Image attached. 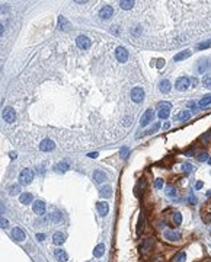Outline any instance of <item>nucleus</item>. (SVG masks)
Masks as SVG:
<instances>
[{"label": "nucleus", "instance_id": "f257e3e1", "mask_svg": "<svg viewBox=\"0 0 211 262\" xmlns=\"http://www.w3.org/2000/svg\"><path fill=\"white\" fill-rule=\"evenodd\" d=\"M170 108H172V105L169 104V102H160L157 105V115L160 120H166L167 117H169V114H170Z\"/></svg>", "mask_w": 211, "mask_h": 262}, {"label": "nucleus", "instance_id": "f03ea898", "mask_svg": "<svg viewBox=\"0 0 211 262\" xmlns=\"http://www.w3.org/2000/svg\"><path fill=\"white\" fill-rule=\"evenodd\" d=\"M144 96H146V93H144V89L140 86H136L133 87V90H131V99H133V102H136V104H140L144 101Z\"/></svg>", "mask_w": 211, "mask_h": 262}, {"label": "nucleus", "instance_id": "7ed1b4c3", "mask_svg": "<svg viewBox=\"0 0 211 262\" xmlns=\"http://www.w3.org/2000/svg\"><path fill=\"white\" fill-rule=\"evenodd\" d=\"M189 86H191V80H189V77L182 76V77L176 79L175 87L179 90V92H185V90H188V87H189Z\"/></svg>", "mask_w": 211, "mask_h": 262}, {"label": "nucleus", "instance_id": "20e7f679", "mask_svg": "<svg viewBox=\"0 0 211 262\" xmlns=\"http://www.w3.org/2000/svg\"><path fill=\"white\" fill-rule=\"evenodd\" d=\"M32 179H34V172H32L31 169H23V171L20 172V175H19V181H20V184H23V185L31 184Z\"/></svg>", "mask_w": 211, "mask_h": 262}, {"label": "nucleus", "instance_id": "39448f33", "mask_svg": "<svg viewBox=\"0 0 211 262\" xmlns=\"http://www.w3.org/2000/svg\"><path fill=\"white\" fill-rule=\"evenodd\" d=\"M208 63H211L210 58H201V60L196 63V66H195V71L199 73V74L205 73V71L211 67V64H208Z\"/></svg>", "mask_w": 211, "mask_h": 262}, {"label": "nucleus", "instance_id": "423d86ee", "mask_svg": "<svg viewBox=\"0 0 211 262\" xmlns=\"http://www.w3.org/2000/svg\"><path fill=\"white\" fill-rule=\"evenodd\" d=\"M153 117H154V114H153V111L152 109H147L143 115H141V120H140V125L141 127H146V125H149L150 122L153 121Z\"/></svg>", "mask_w": 211, "mask_h": 262}, {"label": "nucleus", "instance_id": "0eeeda50", "mask_svg": "<svg viewBox=\"0 0 211 262\" xmlns=\"http://www.w3.org/2000/svg\"><path fill=\"white\" fill-rule=\"evenodd\" d=\"M76 44H77V47L80 50H88L90 47V39L88 36H85V35H79L77 39H76Z\"/></svg>", "mask_w": 211, "mask_h": 262}, {"label": "nucleus", "instance_id": "6e6552de", "mask_svg": "<svg viewBox=\"0 0 211 262\" xmlns=\"http://www.w3.org/2000/svg\"><path fill=\"white\" fill-rule=\"evenodd\" d=\"M115 57H117V60H118L120 63H125V61L128 60V51H127V48L118 47L117 51H115Z\"/></svg>", "mask_w": 211, "mask_h": 262}, {"label": "nucleus", "instance_id": "1a4fd4ad", "mask_svg": "<svg viewBox=\"0 0 211 262\" xmlns=\"http://www.w3.org/2000/svg\"><path fill=\"white\" fill-rule=\"evenodd\" d=\"M15 118H16V114H15L13 108H10V106L4 108V111H3V120L6 122H13Z\"/></svg>", "mask_w": 211, "mask_h": 262}, {"label": "nucleus", "instance_id": "9d476101", "mask_svg": "<svg viewBox=\"0 0 211 262\" xmlns=\"http://www.w3.org/2000/svg\"><path fill=\"white\" fill-rule=\"evenodd\" d=\"M54 147H55V144H54L53 140L50 139L42 140L41 144H39V150H42V152H51V150H54Z\"/></svg>", "mask_w": 211, "mask_h": 262}, {"label": "nucleus", "instance_id": "9b49d317", "mask_svg": "<svg viewBox=\"0 0 211 262\" xmlns=\"http://www.w3.org/2000/svg\"><path fill=\"white\" fill-rule=\"evenodd\" d=\"M114 15V9H112V6H109V4H106V6H104L102 9H101V12H99V17L101 19H109V17Z\"/></svg>", "mask_w": 211, "mask_h": 262}, {"label": "nucleus", "instance_id": "f8f14e48", "mask_svg": "<svg viewBox=\"0 0 211 262\" xmlns=\"http://www.w3.org/2000/svg\"><path fill=\"white\" fill-rule=\"evenodd\" d=\"M12 236H13V239H15V240H18V242L25 240V237H26L25 232H23L20 227H13V230H12Z\"/></svg>", "mask_w": 211, "mask_h": 262}, {"label": "nucleus", "instance_id": "ddd939ff", "mask_svg": "<svg viewBox=\"0 0 211 262\" xmlns=\"http://www.w3.org/2000/svg\"><path fill=\"white\" fill-rule=\"evenodd\" d=\"M165 239L170 240V242H176L181 239V234L178 232H173V230H165Z\"/></svg>", "mask_w": 211, "mask_h": 262}, {"label": "nucleus", "instance_id": "4468645a", "mask_svg": "<svg viewBox=\"0 0 211 262\" xmlns=\"http://www.w3.org/2000/svg\"><path fill=\"white\" fill-rule=\"evenodd\" d=\"M159 90L162 93H169L170 92V82L167 79H162L159 82Z\"/></svg>", "mask_w": 211, "mask_h": 262}, {"label": "nucleus", "instance_id": "2eb2a0df", "mask_svg": "<svg viewBox=\"0 0 211 262\" xmlns=\"http://www.w3.org/2000/svg\"><path fill=\"white\" fill-rule=\"evenodd\" d=\"M32 208L35 211L36 214H44L45 213V204H44V201H35L34 202V205H32Z\"/></svg>", "mask_w": 211, "mask_h": 262}, {"label": "nucleus", "instance_id": "dca6fc26", "mask_svg": "<svg viewBox=\"0 0 211 262\" xmlns=\"http://www.w3.org/2000/svg\"><path fill=\"white\" fill-rule=\"evenodd\" d=\"M191 54H192V52L189 51V50H183V51L178 52L175 57H173V61H182V60H185V58L191 57Z\"/></svg>", "mask_w": 211, "mask_h": 262}, {"label": "nucleus", "instance_id": "f3484780", "mask_svg": "<svg viewBox=\"0 0 211 262\" xmlns=\"http://www.w3.org/2000/svg\"><path fill=\"white\" fill-rule=\"evenodd\" d=\"M93 179H95V182H98V184H101V182H104L108 179V176H106L105 172H102V171H95V173H93Z\"/></svg>", "mask_w": 211, "mask_h": 262}, {"label": "nucleus", "instance_id": "a211bd4d", "mask_svg": "<svg viewBox=\"0 0 211 262\" xmlns=\"http://www.w3.org/2000/svg\"><path fill=\"white\" fill-rule=\"evenodd\" d=\"M96 207H98V211H99V214H101V216H106V214H108V211H109V205L106 204L105 201L98 202V204H96Z\"/></svg>", "mask_w": 211, "mask_h": 262}, {"label": "nucleus", "instance_id": "6ab92c4d", "mask_svg": "<svg viewBox=\"0 0 211 262\" xmlns=\"http://www.w3.org/2000/svg\"><path fill=\"white\" fill-rule=\"evenodd\" d=\"M54 255H55V258H57L60 262H66L67 259H69V255H67L63 249H57V250L54 252Z\"/></svg>", "mask_w": 211, "mask_h": 262}, {"label": "nucleus", "instance_id": "aec40b11", "mask_svg": "<svg viewBox=\"0 0 211 262\" xmlns=\"http://www.w3.org/2000/svg\"><path fill=\"white\" fill-rule=\"evenodd\" d=\"M58 28H60L61 31H67V29L70 28V22L64 16H60V19H58Z\"/></svg>", "mask_w": 211, "mask_h": 262}, {"label": "nucleus", "instance_id": "412c9836", "mask_svg": "<svg viewBox=\"0 0 211 262\" xmlns=\"http://www.w3.org/2000/svg\"><path fill=\"white\" fill-rule=\"evenodd\" d=\"M53 242L54 245H63L66 242V237H64V234L63 233H60V232H57V233H54V237H53Z\"/></svg>", "mask_w": 211, "mask_h": 262}, {"label": "nucleus", "instance_id": "4be33fe9", "mask_svg": "<svg viewBox=\"0 0 211 262\" xmlns=\"http://www.w3.org/2000/svg\"><path fill=\"white\" fill-rule=\"evenodd\" d=\"M99 195H101L102 198H109V197L112 195V188H111V187H102V188L99 189Z\"/></svg>", "mask_w": 211, "mask_h": 262}, {"label": "nucleus", "instance_id": "5701e85b", "mask_svg": "<svg viewBox=\"0 0 211 262\" xmlns=\"http://www.w3.org/2000/svg\"><path fill=\"white\" fill-rule=\"evenodd\" d=\"M32 200H34V197H32V194H29V192H23V194L20 195V202H22V204H29V202H32Z\"/></svg>", "mask_w": 211, "mask_h": 262}, {"label": "nucleus", "instance_id": "b1692460", "mask_svg": "<svg viewBox=\"0 0 211 262\" xmlns=\"http://www.w3.org/2000/svg\"><path fill=\"white\" fill-rule=\"evenodd\" d=\"M210 104H211V93L205 95L202 99H199V101H198V106H199V108H205L207 105H210Z\"/></svg>", "mask_w": 211, "mask_h": 262}, {"label": "nucleus", "instance_id": "393cba45", "mask_svg": "<svg viewBox=\"0 0 211 262\" xmlns=\"http://www.w3.org/2000/svg\"><path fill=\"white\" fill-rule=\"evenodd\" d=\"M165 192H166V195H167L169 198H172V200H176V198H178L176 188H173V187H167V188L165 189Z\"/></svg>", "mask_w": 211, "mask_h": 262}, {"label": "nucleus", "instance_id": "a878e982", "mask_svg": "<svg viewBox=\"0 0 211 262\" xmlns=\"http://www.w3.org/2000/svg\"><path fill=\"white\" fill-rule=\"evenodd\" d=\"M104 252H105V246L102 243H99L96 247H95V250H93V255L96 256V258H101L102 255H104Z\"/></svg>", "mask_w": 211, "mask_h": 262}, {"label": "nucleus", "instance_id": "bb28decb", "mask_svg": "<svg viewBox=\"0 0 211 262\" xmlns=\"http://www.w3.org/2000/svg\"><path fill=\"white\" fill-rule=\"evenodd\" d=\"M189 117H191V114H189L188 111H182L181 114H178V115H176L175 120H176V121H183V120H188Z\"/></svg>", "mask_w": 211, "mask_h": 262}, {"label": "nucleus", "instance_id": "cd10ccee", "mask_svg": "<svg viewBox=\"0 0 211 262\" xmlns=\"http://www.w3.org/2000/svg\"><path fill=\"white\" fill-rule=\"evenodd\" d=\"M120 6L123 7L124 10H128V9H133L134 1H125V0H123V1H120Z\"/></svg>", "mask_w": 211, "mask_h": 262}, {"label": "nucleus", "instance_id": "c85d7f7f", "mask_svg": "<svg viewBox=\"0 0 211 262\" xmlns=\"http://www.w3.org/2000/svg\"><path fill=\"white\" fill-rule=\"evenodd\" d=\"M202 85L207 87V89H211V74H205L202 77Z\"/></svg>", "mask_w": 211, "mask_h": 262}, {"label": "nucleus", "instance_id": "c756f323", "mask_svg": "<svg viewBox=\"0 0 211 262\" xmlns=\"http://www.w3.org/2000/svg\"><path fill=\"white\" fill-rule=\"evenodd\" d=\"M55 169H57L58 172H66V171L69 169V163H66V162H61V163H58V165L55 166Z\"/></svg>", "mask_w": 211, "mask_h": 262}, {"label": "nucleus", "instance_id": "7c9ffc66", "mask_svg": "<svg viewBox=\"0 0 211 262\" xmlns=\"http://www.w3.org/2000/svg\"><path fill=\"white\" fill-rule=\"evenodd\" d=\"M210 47H211V41H204V42H199V44L196 45L198 50H207V48H210Z\"/></svg>", "mask_w": 211, "mask_h": 262}, {"label": "nucleus", "instance_id": "2f4dec72", "mask_svg": "<svg viewBox=\"0 0 211 262\" xmlns=\"http://www.w3.org/2000/svg\"><path fill=\"white\" fill-rule=\"evenodd\" d=\"M182 169H183V172H186V173H192L194 172V166L191 163H183V165H182Z\"/></svg>", "mask_w": 211, "mask_h": 262}, {"label": "nucleus", "instance_id": "473e14b6", "mask_svg": "<svg viewBox=\"0 0 211 262\" xmlns=\"http://www.w3.org/2000/svg\"><path fill=\"white\" fill-rule=\"evenodd\" d=\"M152 245H153V239H152V237H149V239L146 240V243H144V246L141 247V249H143V252H147V250L150 249V246H152Z\"/></svg>", "mask_w": 211, "mask_h": 262}, {"label": "nucleus", "instance_id": "72a5a7b5", "mask_svg": "<svg viewBox=\"0 0 211 262\" xmlns=\"http://www.w3.org/2000/svg\"><path fill=\"white\" fill-rule=\"evenodd\" d=\"M185 259H186V255H185V252H181L179 255H176V256H175L173 262H185Z\"/></svg>", "mask_w": 211, "mask_h": 262}, {"label": "nucleus", "instance_id": "f704fd0d", "mask_svg": "<svg viewBox=\"0 0 211 262\" xmlns=\"http://www.w3.org/2000/svg\"><path fill=\"white\" fill-rule=\"evenodd\" d=\"M130 155V149L128 147H121V150H120V156L123 157V159H127Z\"/></svg>", "mask_w": 211, "mask_h": 262}, {"label": "nucleus", "instance_id": "c9c22d12", "mask_svg": "<svg viewBox=\"0 0 211 262\" xmlns=\"http://www.w3.org/2000/svg\"><path fill=\"white\" fill-rule=\"evenodd\" d=\"M173 223H175L176 226H179V224L182 223V216H181V213H175V214H173Z\"/></svg>", "mask_w": 211, "mask_h": 262}, {"label": "nucleus", "instance_id": "e433bc0d", "mask_svg": "<svg viewBox=\"0 0 211 262\" xmlns=\"http://www.w3.org/2000/svg\"><path fill=\"white\" fill-rule=\"evenodd\" d=\"M159 128H160V124H159V122H154V125L146 131V134H153V133H156V131H157Z\"/></svg>", "mask_w": 211, "mask_h": 262}, {"label": "nucleus", "instance_id": "4c0bfd02", "mask_svg": "<svg viewBox=\"0 0 211 262\" xmlns=\"http://www.w3.org/2000/svg\"><path fill=\"white\" fill-rule=\"evenodd\" d=\"M143 229H144V216L141 214L140 220H138V226H137V233H141Z\"/></svg>", "mask_w": 211, "mask_h": 262}, {"label": "nucleus", "instance_id": "58836bf2", "mask_svg": "<svg viewBox=\"0 0 211 262\" xmlns=\"http://www.w3.org/2000/svg\"><path fill=\"white\" fill-rule=\"evenodd\" d=\"M196 159H198L199 162H207V160H208V155H207L205 152H201V153L196 156Z\"/></svg>", "mask_w": 211, "mask_h": 262}, {"label": "nucleus", "instance_id": "ea45409f", "mask_svg": "<svg viewBox=\"0 0 211 262\" xmlns=\"http://www.w3.org/2000/svg\"><path fill=\"white\" fill-rule=\"evenodd\" d=\"M0 227H3V229H7V227H9V221H7L4 217H1V216H0Z\"/></svg>", "mask_w": 211, "mask_h": 262}, {"label": "nucleus", "instance_id": "a19ab883", "mask_svg": "<svg viewBox=\"0 0 211 262\" xmlns=\"http://www.w3.org/2000/svg\"><path fill=\"white\" fill-rule=\"evenodd\" d=\"M19 191H20V188H19V185H13V187L10 188V194H12V195H16V194H18Z\"/></svg>", "mask_w": 211, "mask_h": 262}, {"label": "nucleus", "instance_id": "79ce46f5", "mask_svg": "<svg viewBox=\"0 0 211 262\" xmlns=\"http://www.w3.org/2000/svg\"><path fill=\"white\" fill-rule=\"evenodd\" d=\"M154 187H156L157 189H160V188L163 187V179H160V178H157V179H156V182H154Z\"/></svg>", "mask_w": 211, "mask_h": 262}, {"label": "nucleus", "instance_id": "37998d69", "mask_svg": "<svg viewBox=\"0 0 211 262\" xmlns=\"http://www.w3.org/2000/svg\"><path fill=\"white\" fill-rule=\"evenodd\" d=\"M154 63H157V64H156V67H157V69H162V67H163V64H165V60H162V58H160V60H154Z\"/></svg>", "mask_w": 211, "mask_h": 262}, {"label": "nucleus", "instance_id": "c03bdc74", "mask_svg": "<svg viewBox=\"0 0 211 262\" xmlns=\"http://www.w3.org/2000/svg\"><path fill=\"white\" fill-rule=\"evenodd\" d=\"M202 187H204V184H202V182H201V181H198V182H196V184H195V189H201V188H202Z\"/></svg>", "mask_w": 211, "mask_h": 262}, {"label": "nucleus", "instance_id": "a18cd8bd", "mask_svg": "<svg viewBox=\"0 0 211 262\" xmlns=\"http://www.w3.org/2000/svg\"><path fill=\"white\" fill-rule=\"evenodd\" d=\"M189 202H191V204H196V200H195V197H194L192 194H189Z\"/></svg>", "mask_w": 211, "mask_h": 262}, {"label": "nucleus", "instance_id": "49530a36", "mask_svg": "<svg viewBox=\"0 0 211 262\" xmlns=\"http://www.w3.org/2000/svg\"><path fill=\"white\" fill-rule=\"evenodd\" d=\"M36 237H38V240H39V242H42V240L45 239V236H44L42 233H39V234H36Z\"/></svg>", "mask_w": 211, "mask_h": 262}, {"label": "nucleus", "instance_id": "de8ad7c7", "mask_svg": "<svg viewBox=\"0 0 211 262\" xmlns=\"http://www.w3.org/2000/svg\"><path fill=\"white\" fill-rule=\"evenodd\" d=\"M54 220H55V221H60V220H61V214H54Z\"/></svg>", "mask_w": 211, "mask_h": 262}, {"label": "nucleus", "instance_id": "09e8293b", "mask_svg": "<svg viewBox=\"0 0 211 262\" xmlns=\"http://www.w3.org/2000/svg\"><path fill=\"white\" fill-rule=\"evenodd\" d=\"M186 106H188V108H191V109H195V104H194V102H188V104H186Z\"/></svg>", "mask_w": 211, "mask_h": 262}, {"label": "nucleus", "instance_id": "8fccbe9b", "mask_svg": "<svg viewBox=\"0 0 211 262\" xmlns=\"http://www.w3.org/2000/svg\"><path fill=\"white\" fill-rule=\"evenodd\" d=\"M88 157H92V159H95V157H98V153H89Z\"/></svg>", "mask_w": 211, "mask_h": 262}, {"label": "nucleus", "instance_id": "3c124183", "mask_svg": "<svg viewBox=\"0 0 211 262\" xmlns=\"http://www.w3.org/2000/svg\"><path fill=\"white\" fill-rule=\"evenodd\" d=\"M169 127H170V124H169V122H165V124H163V130H167Z\"/></svg>", "mask_w": 211, "mask_h": 262}, {"label": "nucleus", "instance_id": "603ef678", "mask_svg": "<svg viewBox=\"0 0 211 262\" xmlns=\"http://www.w3.org/2000/svg\"><path fill=\"white\" fill-rule=\"evenodd\" d=\"M1 35H3V25L0 23V36H1Z\"/></svg>", "mask_w": 211, "mask_h": 262}, {"label": "nucleus", "instance_id": "864d4df0", "mask_svg": "<svg viewBox=\"0 0 211 262\" xmlns=\"http://www.w3.org/2000/svg\"><path fill=\"white\" fill-rule=\"evenodd\" d=\"M3 211H4V207H3V205H0V213H3Z\"/></svg>", "mask_w": 211, "mask_h": 262}, {"label": "nucleus", "instance_id": "5fc2aeb1", "mask_svg": "<svg viewBox=\"0 0 211 262\" xmlns=\"http://www.w3.org/2000/svg\"><path fill=\"white\" fill-rule=\"evenodd\" d=\"M207 162H208V165H211V157L208 159V160H207Z\"/></svg>", "mask_w": 211, "mask_h": 262}, {"label": "nucleus", "instance_id": "6e6d98bb", "mask_svg": "<svg viewBox=\"0 0 211 262\" xmlns=\"http://www.w3.org/2000/svg\"><path fill=\"white\" fill-rule=\"evenodd\" d=\"M154 262H160V261H154Z\"/></svg>", "mask_w": 211, "mask_h": 262}, {"label": "nucleus", "instance_id": "4d7b16f0", "mask_svg": "<svg viewBox=\"0 0 211 262\" xmlns=\"http://www.w3.org/2000/svg\"><path fill=\"white\" fill-rule=\"evenodd\" d=\"M207 262H211V261H207Z\"/></svg>", "mask_w": 211, "mask_h": 262}]
</instances>
